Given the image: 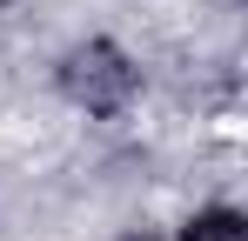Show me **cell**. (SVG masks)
<instances>
[{
  "instance_id": "1",
  "label": "cell",
  "mask_w": 248,
  "mask_h": 241,
  "mask_svg": "<svg viewBox=\"0 0 248 241\" xmlns=\"http://www.w3.org/2000/svg\"><path fill=\"white\" fill-rule=\"evenodd\" d=\"M54 87L67 107H81L87 120H114L141 101V60L127 54L121 40L94 34V40H74L61 60H54Z\"/></svg>"
},
{
  "instance_id": "2",
  "label": "cell",
  "mask_w": 248,
  "mask_h": 241,
  "mask_svg": "<svg viewBox=\"0 0 248 241\" xmlns=\"http://www.w3.org/2000/svg\"><path fill=\"white\" fill-rule=\"evenodd\" d=\"M174 241H248V214H242V208H228V201L195 208V214L181 221V235H174Z\"/></svg>"
},
{
  "instance_id": "3",
  "label": "cell",
  "mask_w": 248,
  "mask_h": 241,
  "mask_svg": "<svg viewBox=\"0 0 248 241\" xmlns=\"http://www.w3.org/2000/svg\"><path fill=\"white\" fill-rule=\"evenodd\" d=\"M127 241H155V235H127Z\"/></svg>"
}]
</instances>
